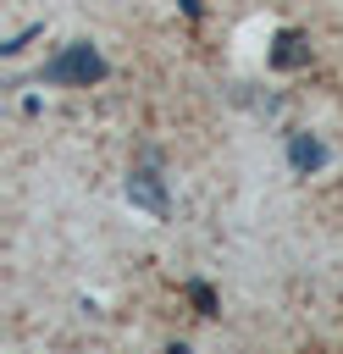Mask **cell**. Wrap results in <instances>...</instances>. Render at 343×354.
<instances>
[{"label":"cell","mask_w":343,"mask_h":354,"mask_svg":"<svg viewBox=\"0 0 343 354\" xmlns=\"http://www.w3.org/2000/svg\"><path fill=\"white\" fill-rule=\"evenodd\" d=\"M111 66H105V55L89 44V39H72V44H61L44 66H39V83H50V88H89V83H100Z\"/></svg>","instance_id":"1"},{"label":"cell","mask_w":343,"mask_h":354,"mask_svg":"<svg viewBox=\"0 0 343 354\" xmlns=\"http://www.w3.org/2000/svg\"><path fill=\"white\" fill-rule=\"evenodd\" d=\"M166 354H194V348H188V343H172V348H166Z\"/></svg>","instance_id":"6"},{"label":"cell","mask_w":343,"mask_h":354,"mask_svg":"<svg viewBox=\"0 0 343 354\" xmlns=\"http://www.w3.org/2000/svg\"><path fill=\"white\" fill-rule=\"evenodd\" d=\"M122 188H127V205H138V210H149L155 221H166V216H172V199H166V183H160V177H155L149 166H133Z\"/></svg>","instance_id":"2"},{"label":"cell","mask_w":343,"mask_h":354,"mask_svg":"<svg viewBox=\"0 0 343 354\" xmlns=\"http://www.w3.org/2000/svg\"><path fill=\"white\" fill-rule=\"evenodd\" d=\"M332 160V149L315 138V133H288V166L299 171V177H310V171H321Z\"/></svg>","instance_id":"3"},{"label":"cell","mask_w":343,"mask_h":354,"mask_svg":"<svg viewBox=\"0 0 343 354\" xmlns=\"http://www.w3.org/2000/svg\"><path fill=\"white\" fill-rule=\"evenodd\" d=\"M188 299H194V310H199V315H216V293H210L205 282H188Z\"/></svg>","instance_id":"5"},{"label":"cell","mask_w":343,"mask_h":354,"mask_svg":"<svg viewBox=\"0 0 343 354\" xmlns=\"http://www.w3.org/2000/svg\"><path fill=\"white\" fill-rule=\"evenodd\" d=\"M304 61H310V50H304V39H299V33H277V50H271V66H282V72H288V66H304Z\"/></svg>","instance_id":"4"}]
</instances>
